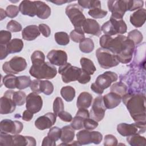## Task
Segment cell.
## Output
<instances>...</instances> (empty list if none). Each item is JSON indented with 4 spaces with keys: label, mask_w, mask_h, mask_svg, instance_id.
I'll return each instance as SVG.
<instances>
[{
    "label": "cell",
    "mask_w": 146,
    "mask_h": 146,
    "mask_svg": "<svg viewBox=\"0 0 146 146\" xmlns=\"http://www.w3.org/2000/svg\"><path fill=\"white\" fill-rule=\"evenodd\" d=\"M2 82L4 86L9 89L16 88L17 76L13 74H7L3 78Z\"/></svg>",
    "instance_id": "cell-39"
},
{
    "label": "cell",
    "mask_w": 146,
    "mask_h": 146,
    "mask_svg": "<svg viewBox=\"0 0 146 146\" xmlns=\"http://www.w3.org/2000/svg\"><path fill=\"white\" fill-rule=\"evenodd\" d=\"M23 128V124L17 120L13 121L10 119H4L1 121V132L11 133L13 135L19 134Z\"/></svg>",
    "instance_id": "cell-14"
},
{
    "label": "cell",
    "mask_w": 146,
    "mask_h": 146,
    "mask_svg": "<svg viewBox=\"0 0 146 146\" xmlns=\"http://www.w3.org/2000/svg\"><path fill=\"white\" fill-rule=\"evenodd\" d=\"M76 138L80 145H86L90 143L99 144L103 139L102 134L99 131H90L83 129L76 134Z\"/></svg>",
    "instance_id": "cell-10"
},
{
    "label": "cell",
    "mask_w": 146,
    "mask_h": 146,
    "mask_svg": "<svg viewBox=\"0 0 146 146\" xmlns=\"http://www.w3.org/2000/svg\"><path fill=\"white\" fill-rule=\"evenodd\" d=\"M19 11L25 15L33 17L37 14V6L35 1L25 0L19 6Z\"/></svg>",
    "instance_id": "cell-20"
},
{
    "label": "cell",
    "mask_w": 146,
    "mask_h": 146,
    "mask_svg": "<svg viewBox=\"0 0 146 146\" xmlns=\"http://www.w3.org/2000/svg\"><path fill=\"white\" fill-rule=\"evenodd\" d=\"M102 48L109 50L117 57L119 62L127 64L131 62L135 49V44L127 36L119 35L115 38L108 35L100 38Z\"/></svg>",
    "instance_id": "cell-1"
},
{
    "label": "cell",
    "mask_w": 146,
    "mask_h": 146,
    "mask_svg": "<svg viewBox=\"0 0 146 146\" xmlns=\"http://www.w3.org/2000/svg\"><path fill=\"white\" fill-rule=\"evenodd\" d=\"M79 48L84 53H90L94 48V43L93 40L89 38H84L79 43Z\"/></svg>",
    "instance_id": "cell-33"
},
{
    "label": "cell",
    "mask_w": 146,
    "mask_h": 146,
    "mask_svg": "<svg viewBox=\"0 0 146 146\" xmlns=\"http://www.w3.org/2000/svg\"><path fill=\"white\" fill-rule=\"evenodd\" d=\"M40 80L37 79L33 80L31 82L30 87L31 90L33 91V92H35L37 94L41 93L40 90Z\"/></svg>",
    "instance_id": "cell-54"
},
{
    "label": "cell",
    "mask_w": 146,
    "mask_h": 146,
    "mask_svg": "<svg viewBox=\"0 0 146 146\" xmlns=\"http://www.w3.org/2000/svg\"><path fill=\"white\" fill-rule=\"evenodd\" d=\"M56 145L55 141L52 140L48 136L44 137V139L42 141V146H47V145H48V146H50V145L54 146V145Z\"/></svg>",
    "instance_id": "cell-60"
},
{
    "label": "cell",
    "mask_w": 146,
    "mask_h": 146,
    "mask_svg": "<svg viewBox=\"0 0 146 146\" xmlns=\"http://www.w3.org/2000/svg\"><path fill=\"white\" fill-rule=\"evenodd\" d=\"M56 119V116L54 113L48 112L38 117L35 121V125L40 130L50 128L55 124Z\"/></svg>",
    "instance_id": "cell-16"
},
{
    "label": "cell",
    "mask_w": 146,
    "mask_h": 146,
    "mask_svg": "<svg viewBox=\"0 0 146 146\" xmlns=\"http://www.w3.org/2000/svg\"><path fill=\"white\" fill-rule=\"evenodd\" d=\"M104 145L105 146L116 145H117V140L116 138V137L112 135H107L104 137Z\"/></svg>",
    "instance_id": "cell-52"
},
{
    "label": "cell",
    "mask_w": 146,
    "mask_h": 146,
    "mask_svg": "<svg viewBox=\"0 0 146 146\" xmlns=\"http://www.w3.org/2000/svg\"><path fill=\"white\" fill-rule=\"evenodd\" d=\"M122 97L119 95L111 92L103 96L104 104L106 108L112 109L117 107L121 103Z\"/></svg>",
    "instance_id": "cell-21"
},
{
    "label": "cell",
    "mask_w": 146,
    "mask_h": 146,
    "mask_svg": "<svg viewBox=\"0 0 146 146\" xmlns=\"http://www.w3.org/2000/svg\"><path fill=\"white\" fill-rule=\"evenodd\" d=\"M110 21L116 34H124L127 32V27L122 18L116 17L111 15Z\"/></svg>",
    "instance_id": "cell-26"
},
{
    "label": "cell",
    "mask_w": 146,
    "mask_h": 146,
    "mask_svg": "<svg viewBox=\"0 0 146 146\" xmlns=\"http://www.w3.org/2000/svg\"><path fill=\"white\" fill-rule=\"evenodd\" d=\"M26 109L33 113L40 111L43 106V100L40 96L35 92L30 93L26 96Z\"/></svg>",
    "instance_id": "cell-15"
},
{
    "label": "cell",
    "mask_w": 146,
    "mask_h": 146,
    "mask_svg": "<svg viewBox=\"0 0 146 146\" xmlns=\"http://www.w3.org/2000/svg\"><path fill=\"white\" fill-rule=\"evenodd\" d=\"M19 7L15 6L10 5L7 6L6 9V12L7 14V16L10 18H13L15 17H17L19 13Z\"/></svg>",
    "instance_id": "cell-50"
},
{
    "label": "cell",
    "mask_w": 146,
    "mask_h": 146,
    "mask_svg": "<svg viewBox=\"0 0 146 146\" xmlns=\"http://www.w3.org/2000/svg\"><path fill=\"white\" fill-rule=\"evenodd\" d=\"M107 5L111 15L123 18L125 13L129 10V1H108Z\"/></svg>",
    "instance_id": "cell-11"
},
{
    "label": "cell",
    "mask_w": 146,
    "mask_h": 146,
    "mask_svg": "<svg viewBox=\"0 0 146 146\" xmlns=\"http://www.w3.org/2000/svg\"><path fill=\"white\" fill-rule=\"evenodd\" d=\"M31 80L29 76H19L17 77L16 88L18 90H23L30 87Z\"/></svg>",
    "instance_id": "cell-34"
},
{
    "label": "cell",
    "mask_w": 146,
    "mask_h": 146,
    "mask_svg": "<svg viewBox=\"0 0 146 146\" xmlns=\"http://www.w3.org/2000/svg\"><path fill=\"white\" fill-rule=\"evenodd\" d=\"M91 79V76L90 74L87 73L83 70H82L80 77L79 78L78 81L81 84H86L90 82Z\"/></svg>",
    "instance_id": "cell-56"
},
{
    "label": "cell",
    "mask_w": 146,
    "mask_h": 146,
    "mask_svg": "<svg viewBox=\"0 0 146 146\" xmlns=\"http://www.w3.org/2000/svg\"><path fill=\"white\" fill-rule=\"evenodd\" d=\"M96 56L99 65L104 69L115 67L120 63L117 56L114 53L102 47L97 49Z\"/></svg>",
    "instance_id": "cell-6"
},
{
    "label": "cell",
    "mask_w": 146,
    "mask_h": 146,
    "mask_svg": "<svg viewBox=\"0 0 146 146\" xmlns=\"http://www.w3.org/2000/svg\"><path fill=\"white\" fill-rule=\"evenodd\" d=\"M118 79L117 75L112 71H106L99 75L95 83L91 85V89L96 94L102 95L104 90L108 88L112 83L116 82Z\"/></svg>",
    "instance_id": "cell-4"
},
{
    "label": "cell",
    "mask_w": 146,
    "mask_h": 146,
    "mask_svg": "<svg viewBox=\"0 0 146 146\" xmlns=\"http://www.w3.org/2000/svg\"><path fill=\"white\" fill-rule=\"evenodd\" d=\"M121 100L135 122L145 121V96L143 94L127 93Z\"/></svg>",
    "instance_id": "cell-2"
},
{
    "label": "cell",
    "mask_w": 146,
    "mask_h": 146,
    "mask_svg": "<svg viewBox=\"0 0 146 146\" xmlns=\"http://www.w3.org/2000/svg\"><path fill=\"white\" fill-rule=\"evenodd\" d=\"M80 63L82 66V69L90 75L94 74L96 70L93 62L88 58L84 57L82 58L80 60Z\"/></svg>",
    "instance_id": "cell-30"
},
{
    "label": "cell",
    "mask_w": 146,
    "mask_h": 146,
    "mask_svg": "<svg viewBox=\"0 0 146 146\" xmlns=\"http://www.w3.org/2000/svg\"><path fill=\"white\" fill-rule=\"evenodd\" d=\"M83 12V8L78 3L69 5L66 8V14L75 29L82 30L83 24L86 19Z\"/></svg>",
    "instance_id": "cell-5"
},
{
    "label": "cell",
    "mask_w": 146,
    "mask_h": 146,
    "mask_svg": "<svg viewBox=\"0 0 146 146\" xmlns=\"http://www.w3.org/2000/svg\"><path fill=\"white\" fill-rule=\"evenodd\" d=\"M37 6V17L42 19L48 18L51 15V8L44 2L35 1Z\"/></svg>",
    "instance_id": "cell-28"
},
{
    "label": "cell",
    "mask_w": 146,
    "mask_h": 146,
    "mask_svg": "<svg viewBox=\"0 0 146 146\" xmlns=\"http://www.w3.org/2000/svg\"><path fill=\"white\" fill-rule=\"evenodd\" d=\"M82 69L73 66L70 63L59 66L58 72L62 76V79L65 83L78 80L81 74Z\"/></svg>",
    "instance_id": "cell-7"
},
{
    "label": "cell",
    "mask_w": 146,
    "mask_h": 146,
    "mask_svg": "<svg viewBox=\"0 0 146 146\" xmlns=\"http://www.w3.org/2000/svg\"><path fill=\"white\" fill-rule=\"evenodd\" d=\"M60 135L61 129L58 127H53L51 128L47 133V136L54 141H56L60 139Z\"/></svg>",
    "instance_id": "cell-46"
},
{
    "label": "cell",
    "mask_w": 146,
    "mask_h": 146,
    "mask_svg": "<svg viewBox=\"0 0 146 146\" xmlns=\"http://www.w3.org/2000/svg\"><path fill=\"white\" fill-rule=\"evenodd\" d=\"M33 117V113L30 111L26 110H25L22 114V119L26 121H30Z\"/></svg>",
    "instance_id": "cell-59"
},
{
    "label": "cell",
    "mask_w": 146,
    "mask_h": 146,
    "mask_svg": "<svg viewBox=\"0 0 146 146\" xmlns=\"http://www.w3.org/2000/svg\"><path fill=\"white\" fill-rule=\"evenodd\" d=\"M144 5V2L143 1H130L129 5L128 11H133L136 9H142Z\"/></svg>",
    "instance_id": "cell-53"
},
{
    "label": "cell",
    "mask_w": 146,
    "mask_h": 146,
    "mask_svg": "<svg viewBox=\"0 0 146 146\" xmlns=\"http://www.w3.org/2000/svg\"><path fill=\"white\" fill-rule=\"evenodd\" d=\"M12 92L13 90H7L0 98L1 114H9L15 111L17 105L11 98Z\"/></svg>",
    "instance_id": "cell-13"
},
{
    "label": "cell",
    "mask_w": 146,
    "mask_h": 146,
    "mask_svg": "<svg viewBox=\"0 0 146 146\" xmlns=\"http://www.w3.org/2000/svg\"><path fill=\"white\" fill-rule=\"evenodd\" d=\"M56 42L61 46H66L70 42V36L65 32H57L54 35Z\"/></svg>",
    "instance_id": "cell-36"
},
{
    "label": "cell",
    "mask_w": 146,
    "mask_h": 146,
    "mask_svg": "<svg viewBox=\"0 0 146 146\" xmlns=\"http://www.w3.org/2000/svg\"><path fill=\"white\" fill-rule=\"evenodd\" d=\"M83 126L86 129L90 131L96 128L98 126V121L89 117L84 119L83 122Z\"/></svg>",
    "instance_id": "cell-51"
},
{
    "label": "cell",
    "mask_w": 146,
    "mask_h": 146,
    "mask_svg": "<svg viewBox=\"0 0 146 146\" xmlns=\"http://www.w3.org/2000/svg\"><path fill=\"white\" fill-rule=\"evenodd\" d=\"M92 96L88 92H83L78 96L76 101V107L78 108H88L91 105Z\"/></svg>",
    "instance_id": "cell-27"
},
{
    "label": "cell",
    "mask_w": 146,
    "mask_h": 146,
    "mask_svg": "<svg viewBox=\"0 0 146 146\" xmlns=\"http://www.w3.org/2000/svg\"><path fill=\"white\" fill-rule=\"evenodd\" d=\"M78 3L82 8L89 9L90 10L95 8H101V2L99 1L82 0L78 1Z\"/></svg>",
    "instance_id": "cell-37"
},
{
    "label": "cell",
    "mask_w": 146,
    "mask_h": 146,
    "mask_svg": "<svg viewBox=\"0 0 146 146\" xmlns=\"http://www.w3.org/2000/svg\"><path fill=\"white\" fill-rule=\"evenodd\" d=\"M90 117V113L86 108H79L75 116L72 119L71 123V127L75 130H79L84 128V119Z\"/></svg>",
    "instance_id": "cell-18"
},
{
    "label": "cell",
    "mask_w": 146,
    "mask_h": 146,
    "mask_svg": "<svg viewBox=\"0 0 146 146\" xmlns=\"http://www.w3.org/2000/svg\"><path fill=\"white\" fill-rule=\"evenodd\" d=\"M88 14L91 17L96 19L103 18L107 14L106 10H102L101 8H95L90 10L88 11Z\"/></svg>",
    "instance_id": "cell-43"
},
{
    "label": "cell",
    "mask_w": 146,
    "mask_h": 146,
    "mask_svg": "<svg viewBox=\"0 0 146 146\" xmlns=\"http://www.w3.org/2000/svg\"><path fill=\"white\" fill-rule=\"evenodd\" d=\"M70 37L74 42L80 43L85 38V35L82 29H75L71 31Z\"/></svg>",
    "instance_id": "cell-42"
},
{
    "label": "cell",
    "mask_w": 146,
    "mask_h": 146,
    "mask_svg": "<svg viewBox=\"0 0 146 146\" xmlns=\"http://www.w3.org/2000/svg\"><path fill=\"white\" fill-rule=\"evenodd\" d=\"M45 56L43 52L36 50L35 51L31 56V60L33 64H35L45 62Z\"/></svg>",
    "instance_id": "cell-44"
},
{
    "label": "cell",
    "mask_w": 146,
    "mask_h": 146,
    "mask_svg": "<svg viewBox=\"0 0 146 146\" xmlns=\"http://www.w3.org/2000/svg\"><path fill=\"white\" fill-rule=\"evenodd\" d=\"M11 34L9 31L1 30L0 31V44L6 45L10 41Z\"/></svg>",
    "instance_id": "cell-49"
},
{
    "label": "cell",
    "mask_w": 146,
    "mask_h": 146,
    "mask_svg": "<svg viewBox=\"0 0 146 146\" xmlns=\"http://www.w3.org/2000/svg\"><path fill=\"white\" fill-rule=\"evenodd\" d=\"M7 29L11 32H18L22 30V25L15 20H11L9 21L6 26Z\"/></svg>",
    "instance_id": "cell-48"
},
{
    "label": "cell",
    "mask_w": 146,
    "mask_h": 146,
    "mask_svg": "<svg viewBox=\"0 0 146 146\" xmlns=\"http://www.w3.org/2000/svg\"><path fill=\"white\" fill-rule=\"evenodd\" d=\"M58 116L62 120V121H64L65 122H70L72 121V115L68 113V112L67 111H60L58 115Z\"/></svg>",
    "instance_id": "cell-55"
},
{
    "label": "cell",
    "mask_w": 146,
    "mask_h": 146,
    "mask_svg": "<svg viewBox=\"0 0 146 146\" xmlns=\"http://www.w3.org/2000/svg\"><path fill=\"white\" fill-rule=\"evenodd\" d=\"M9 52L7 51L6 46L0 44V59L3 60L6 58Z\"/></svg>",
    "instance_id": "cell-58"
},
{
    "label": "cell",
    "mask_w": 146,
    "mask_h": 146,
    "mask_svg": "<svg viewBox=\"0 0 146 146\" xmlns=\"http://www.w3.org/2000/svg\"><path fill=\"white\" fill-rule=\"evenodd\" d=\"M71 125H66L61 128V135L60 139L64 143L60 145H67L72 141L75 136V131Z\"/></svg>",
    "instance_id": "cell-25"
},
{
    "label": "cell",
    "mask_w": 146,
    "mask_h": 146,
    "mask_svg": "<svg viewBox=\"0 0 146 146\" xmlns=\"http://www.w3.org/2000/svg\"><path fill=\"white\" fill-rule=\"evenodd\" d=\"M12 145L35 146L36 140L33 137L31 136H22L19 134H16L13 136Z\"/></svg>",
    "instance_id": "cell-23"
},
{
    "label": "cell",
    "mask_w": 146,
    "mask_h": 146,
    "mask_svg": "<svg viewBox=\"0 0 146 146\" xmlns=\"http://www.w3.org/2000/svg\"><path fill=\"white\" fill-rule=\"evenodd\" d=\"M127 141L132 146H145L146 139L139 134H135L127 136Z\"/></svg>",
    "instance_id": "cell-32"
},
{
    "label": "cell",
    "mask_w": 146,
    "mask_h": 146,
    "mask_svg": "<svg viewBox=\"0 0 146 146\" xmlns=\"http://www.w3.org/2000/svg\"><path fill=\"white\" fill-rule=\"evenodd\" d=\"M64 103L62 99L60 97L55 99L53 102V111L54 114L58 116V113L64 110Z\"/></svg>",
    "instance_id": "cell-45"
},
{
    "label": "cell",
    "mask_w": 146,
    "mask_h": 146,
    "mask_svg": "<svg viewBox=\"0 0 146 146\" xmlns=\"http://www.w3.org/2000/svg\"><path fill=\"white\" fill-rule=\"evenodd\" d=\"M13 136L6 133L1 132L0 133V145H12Z\"/></svg>",
    "instance_id": "cell-47"
},
{
    "label": "cell",
    "mask_w": 146,
    "mask_h": 146,
    "mask_svg": "<svg viewBox=\"0 0 146 146\" xmlns=\"http://www.w3.org/2000/svg\"><path fill=\"white\" fill-rule=\"evenodd\" d=\"M23 47V42L22 39L14 38L11 40L6 44V48L9 54L19 52Z\"/></svg>",
    "instance_id": "cell-29"
},
{
    "label": "cell",
    "mask_w": 146,
    "mask_h": 146,
    "mask_svg": "<svg viewBox=\"0 0 146 146\" xmlns=\"http://www.w3.org/2000/svg\"><path fill=\"white\" fill-rule=\"evenodd\" d=\"M47 58L52 65L61 66L67 63V55L61 50H52L47 55Z\"/></svg>",
    "instance_id": "cell-17"
},
{
    "label": "cell",
    "mask_w": 146,
    "mask_h": 146,
    "mask_svg": "<svg viewBox=\"0 0 146 146\" xmlns=\"http://www.w3.org/2000/svg\"><path fill=\"white\" fill-rule=\"evenodd\" d=\"M51 2L53 3H55L57 5H63V3H67V2H69L70 1H63V0H56V1H50Z\"/></svg>",
    "instance_id": "cell-61"
},
{
    "label": "cell",
    "mask_w": 146,
    "mask_h": 146,
    "mask_svg": "<svg viewBox=\"0 0 146 146\" xmlns=\"http://www.w3.org/2000/svg\"><path fill=\"white\" fill-rule=\"evenodd\" d=\"M106 108L104 104L103 96H99L96 97L92 106L91 110L90 112V117L96 121H101L105 115Z\"/></svg>",
    "instance_id": "cell-12"
},
{
    "label": "cell",
    "mask_w": 146,
    "mask_h": 146,
    "mask_svg": "<svg viewBox=\"0 0 146 146\" xmlns=\"http://www.w3.org/2000/svg\"><path fill=\"white\" fill-rule=\"evenodd\" d=\"M39 29L40 32L45 37H48L51 34V29L49 26L46 24H40L39 25Z\"/></svg>",
    "instance_id": "cell-57"
},
{
    "label": "cell",
    "mask_w": 146,
    "mask_h": 146,
    "mask_svg": "<svg viewBox=\"0 0 146 146\" xmlns=\"http://www.w3.org/2000/svg\"><path fill=\"white\" fill-rule=\"evenodd\" d=\"M146 19V11L144 9H140L130 15V22L136 27H141Z\"/></svg>",
    "instance_id": "cell-22"
},
{
    "label": "cell",
    "mask_w": 146,
    "mask_h": 146,
    "mask_svg": "<svg viewBox=\"0 0 146 146\" xmlns=\"http://www.w3.org/2000/svg\"><path fill=\"white\" fill-rule=\"evenodd\" d=\"M11 98L17 106H21L25 104L26 100V94L21 91H13Z\"/></svg>",
    "instance_id": "cell-35"
},
{
    "label": "cell",
    "mask_w": 146,
    "mask_h": 146,
    "mask_svg": "<svg viewBox=\"0 0 146 146\" xmlns=\"http://www.w3.org/2000/svg\"><path fill=\"white\" fill-rule=\"evenodd\" d=\"M117 131L123 136H129L135 134L140 135L145 131V121L135 122L133 124L120 123L117 126Z\"/></svg>",
    "instance_id": "cell-8"
},
{
    "label": "cell",
    "mask_w": 146,
    "mask_h": 146,
    "mask_svg": "<svg viewBox=\"0 0 146 146\" xmlns=\"http://www.w3.org/2000/svg\"><path fill=\"white\" fill-rule=\"evenodd\" d=\"M40 32L36 25H29L23 29L22 32V37L26 40H33L40 35Z\"/></svg>",
    "instance_id": "cell-24"
},
{
    "label": "cell",
    "mask_w": 146,
    "mask_h": 146,
    "mask_svg": "<svg viewBox=\"0 0 146 146\" xmlns=\"http://www.w3.org/2000/svg\"><path fill=\"white\" fill-rule=\"evenodd\" d=\"M26 67L27 63L25 59L16 56L9 61L5 62L2 66V70L7 74H17L24 71Z\"/></svg>",
    "instance_id": "cell-9"
},
{
    "label": "cell",
    "mask_w": 146,
    "mask_h": 146,
    "mask_svg": "<svg viewBox=\"0 0 146 146\" xmlns=\"http://www.w3.org/2000/svg\"><path fill=\"white\" fill-rule=\"evenodd\" d=\"M30 74L37 79H51L57 74V70L50 63L44 62L33 64L29 70Z\"/></svg>",
    "instance_id": "cell-3"
},
{
    "label": "cell",
    "mask_w": 146,
    "mask_h": 146,
    "mask_svg": "<svg viewBox=\"0 0 146 146\" xmlns=\"http://www.w3.org/2000/svg\"><path fill=\"white\" fill-rule=\"evenodd\" d=\"M127 38L131 40L135 45L138 44L141 42L143 39L142 34L137 30H133L129 32Z\"/></svg>",
    "instance_id": "cell-41"
},
{
    "label": "cell",
    "mask_w": 146,
    "mask_h": 146,
    "mask_svg": "<svg viewBox=\"0 0 146 146\" xmlns=\"http://www.w3.org/2000/svg\"><path fill=\"white\" fill-rule=\"evenodd\" d=\"M60 95L66 102H70L75 98V90L70 86H64L60 90Z\"/></svg>",
    "instance_id": "cell-31"
},
{
    "label": "cell",
    "mask_w": 146,
    "mask_h": 146,
    "mask_svg": "<svg viewBox=\"0 0 146 146\" xmlns=\"http://www.w3.org/2000/svg\"><path fill=\"white\" fill-rule=\"evenodd\" d=\"M111 91L115 92L121 97L127 94V87L121 82H117L113 84L111 87Z\"/></svg>",
    "instance_id": "cell-38"
},
{
    "label": "cell",
    "mask_w": 146,
    "mask_h": 146,
    "mask_svg": "<svg viewBox=\"0 0 146 146\" xmlns=\"http://www.w3.org/2000/svg\"><path fill=\"white\" fill-rule=\"evenodd\" d=\"M82 29L84 33L95 36H99L102 33L100 26L96 20L93 19H86Z\"/></svg>",
    "instance_id": "cell-19"
},
{
    "label": "cell",
    "mask_w": 146,
    "mask_h": 146,
    "mask_svg": "<svg viewBox=\"0 0 146 146\" xmlns=\"http://www.w3.org/2000/svg\"><path fill=\"white\" fill-rule=\"evenodd\" d=\"M40 92L46 95H51L54 91V86L48 80H40Z\"/></svg>",
    "instance_id": "cell-40"
},
{
    "label": "cell",
    "mask_w": 146,
    "mask_h": 146,
    "mask_svg": "<svg viewBox=\"0 0 146 146\" xmlns=\"http://www.w3.org/2000/svg\"><path fill=\"white\" fill-rule=\"evenodd\" d=\"M0 13H1V21L3 20L7 17V14L6 11H5L3 9H0Z\"/></svg>",
    "instance_id": "cell-62"
}]
</instances>
